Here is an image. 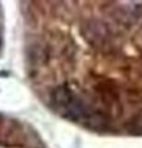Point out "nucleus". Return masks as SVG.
Segmentation results:
<instances>
[{"instance_id":"1","label":"nucleus","mask_w":142,"mask_h":148,"mask_svg":"<svg viewBox=\"0 0 142 148\" xmlns=\"http://www.w3.org/2000/svg\"><path fill=\"white\" fill-rule=\"evenodd\" d=\"M51 103L56 110L61 111L62 115L71 121H79L85 119V122L94 112L86 109V106L78 96L71 90L67 84L57 86L51 94Z\"/></svg>"}]
</instances>
